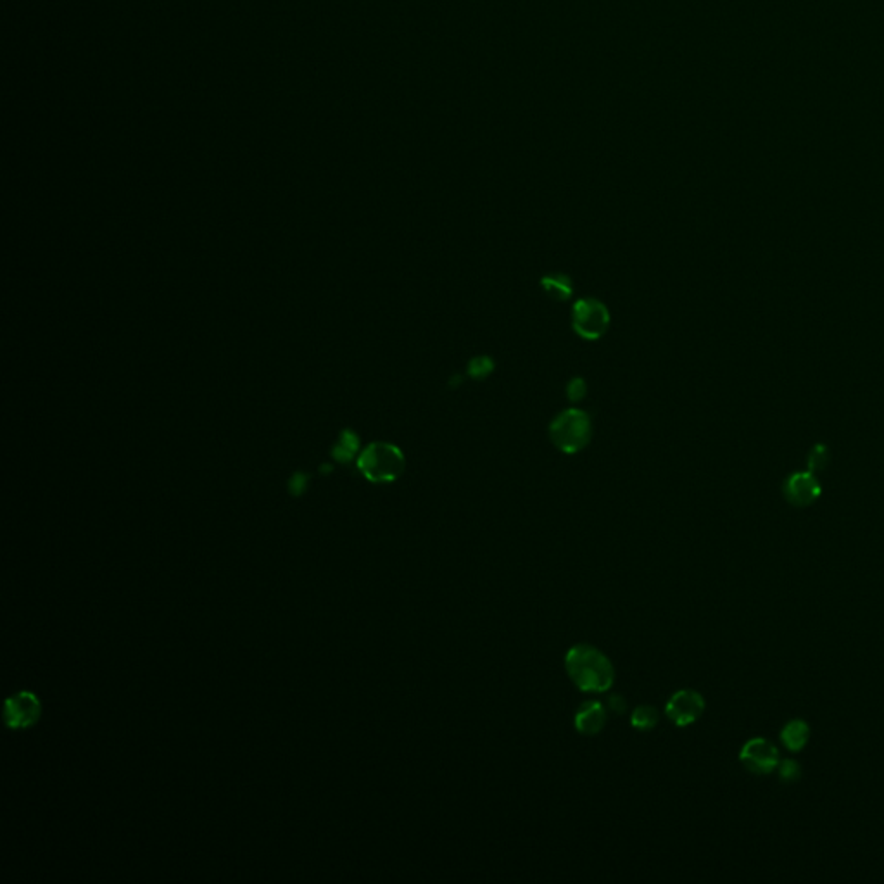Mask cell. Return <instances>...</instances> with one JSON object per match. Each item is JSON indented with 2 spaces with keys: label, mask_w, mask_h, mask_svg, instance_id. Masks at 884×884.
I'll list each match as a JSON object with an SVG mask.
<instances>
[{
  "label": "cell",
  "mask_w": 884,
  "mask_h": 884,
  "mask_svg": "<svg viewBox=\"0 0 884 884\" xmlns=\"http://www.w3.org/2000/svg\"><path fill=\"white\" fill-rule=\"evenodd\" d=\"M586 391H588V387H586L584 380L573 379L570 382L569 387H567V396H569L570 401L577 403V401H580L586 396Z\"/></svg>",
  "instance_id": "2e32d148"
},
{
  "label": "cell",
  "mask_w": 884,
  "mask_h": 884,
  "mask_svg": "<svg viewBox=\"0 0 884 884\" xmlns=\"http://www.w3.org/2000/svg\"><path fill=\"white\" fill-rule=\"evenodd\" d=\"M42 715V703L28 691L18 693L5 699L4 722L9 729H27L38 722Z\"/></svg>",
  "instance_id": "8992f818"
},
{
  "label": "cell",
  "mask_w": 884,
  "mask_h": 884,
  "mask_svg": "<svg viewBox=\"0 0 884 884\" xmlns=\"http://www.w3.org/2000/svg\"><path fill=\"white\" fill-rule=\"evenodd\" d=\"M565 667L572 683L584 693H604L615 683V668L608 657L591 644L570 648Z\"/></svg>",
  "instance_id": "6da1fadb"
},
{
  "label": "cell",
  "mask_w": 884,
  "mask_h": 884,
  "mask_svg": "<svg viewBox=\"0 0 884 884\" xmlns=\"http://www.w3.org/2000/svg\"><path fill=\"white\" fill-rule=\"evenodd\" d=\"M606 724V708L600 701L584 703L575 714V727L580 734L595 736Z\"/></svg>",
  "instance_id": "9c48e42d"
},
{
  "label": "cell",
  "mask_w": 884,
  "mask_h": 884,
  "mask_svg": "<svg viewBox=\"0 0 884 884\" xmlns=\"http://www.w3.org/2000/svg\"><path fill=\"white\" fill-rule=\"evenodd\" d=\"M572 325L586 341L601 339L610 327L608 308L598 299H579L572 310Z\"/></svg>",
  "instance_id": "277c9868"
},
{
  "label": "cell",
  "mask_w": 884,
  "mask_h": 884,
  "mask_svg": "<svg viewBox=\"0 0 884 884\" xmlns=\"http://www.w3.org/2000/svg\"><path fill=\"white\" fill-rule=\"evenodd\" d=\"M494 368V363L491 358L487 356H478V358H474L469 365V375L472 379H485Z\"/></svg>",
  "instance_id": "4fadbf2b"
},
{
  "label": "cell",
  "mask_w": 884,
  "mask_h": 884,
  "mask_svg": "<svg viewBox=\"0 0 884 884\" xmlns=\"http://www.w3.org/2000/svg\"><path fill=\"white\" fill-rule=\"evenodd\" d=\"M809 738H810V727L801 719L791 721L790 724H786L781 730V741L790 752H801L809 743Z\"/></svg>",
  "instance_id": "30bf717a"
},
{
  "label": "cell",
  "mask_w": 884,
  "mask_h": 884,
  "mask_svg": "<svg viewBox=\"0 0 884 884\" xmlns=\"http://www.w3.org/2000/svg\"><path fill=\"white\" fill-rule=\"evenodd\" d=\"M591 416L586 411L575 408L562 411L549 425L551 441L567 454L582 451L591 441Z\"/></svg>",
  "instance_id": "3957f363"
},
{
  "label": "cell",
  "mask_w": 884,
  "mask_h": 884,
  "mask_svg": "<svg viewBox=\"0 0 884 884\" xmlns=\"http://www.w3.org/2000/svg\"><path fill=\"white\" fill-rule=\"evenodd\" d=\"M705 712V699L698 691L681 690L667 701L665 714L679 727L691 726Z\"/></svg>",
  "instance_id": "52a82bcc"
},
{
  "label": "cell",
  "mask_w": 884,
  "mask_h": 884,
  "mask_svg": "<svg viewBox=\"0 0 884 884\" xmlns=\"http://www.w3.org/2000/svg\"><path fill=\"white\" fill-rule=\"evenodd\" d=\"M356 449H358V439H356L352 434H346V436L343 438L341 444L337 446V449H335V458H339V460H341V458H343V453H346V458H344V460H349V458L356 453Z\"/></svg>",
  "instance_id": "9a60e30c"
},
{
  "label": "cell",
  "mask_w": 884,
  "mask_h": 884,
  "mask_svg": "<svg viewBox=\"0 0 884 884\" xmlns=\"http://www.w3.org/2000/svg\"><path fill=\"white\" fill-rule=\"evenodd\" d=\"M631 722L639 730H650L659 724V710L650 705H641L632 712Z\"/></svg>",
  "instance_id": "7c38bea8"
},
{
  "label": "cell",
  "mask_w": 884,
  "mask_h": 884,
  "mask_svg": "<svg viewBox=\"0 0 884 884\" xmlns=\"http://www.w3.org/2000/svg\"><path fill=\"white\" fill-rule=\"evenodd\" d=\"M624 705H626V703H624L622 696L615 695L610 698V708H612L613 712H617V714H622V712L626 710V706H624Z\"/></svg>",
  "instance_id": "ac0fdd59"
},
{
  "label": "cell",
  "mask_w": 884,
  "mask_h": 884,
  "mask_svg": "<svg viewBox=\"0 0 884 884\" xmlns=\"http://www.w3.org/2000/svg\"><path fill=\"white\" fill-rule=\"evenodd\" d=\"M542 288L555 299H569L573 292V285L567 275H549L541 280Z\"/></svg>",
  "instance_id": "8fae6325"
},
{
  "label": "cell",
  "mask_w": 884,
  "mask_h": 884,
  "mask_svg": "<svg viewBox=\"0 0 884 884\" xmlns=\"http://www.w3.org/2000/svg\"><path fill=\"white\" fill-rule=\"evenodd\" d=\"M825 462H827V451H825V447L816 446V447L812 449V456H810V460H809L810 470H817V469H821V467L825 465Z\"/></svg>",
  "instance_id": "e0dca14e"
},
{
  "label": "cell",
  "mask_w": 884,
  "mask_h": 884,
  "mask_svg": "<svg viewBox=\"0 0 884 884\" xmlns=\"http://www.w3.org/2000/svg\"><path fill=\"white\" fill-rule=\"evenodd\" d=\"M739 760L752 774L767 776L779 767L781 757L774 743L765 738H754L741 748Z\"/></svg>",
  "instance_id": "5b68a950"
},
{
  "label": "cell",
  "mask_w": 884,
  "mask_h": 884,
  "mask_svg": "<svg viewBox=\"0 0 884 884\" xmlns=\"http://www.w3.org/2000/svg\"><path fill=\"white\" fill-rule=\"evenodd\" d=\"M779 777L785 783H793V781L800 779L801 777V767H800V763L796 760H793V758L779 762Z\"/></svg>",
  "instance_id": "5bb4252c"
},
{
  "label": "cell",
  "mask_w": 884,
  "mask_h": 884,
  "mask_svg": "<svg viewBox=\"0 0 884 884\" xmlns=\"http://www.w3.org/2000/svg\"><path fill=\"white\" fill-rule=\"evenodd\" d=\"M822 487L817 477L812 472L791 474L783 485V494L786 501L798 508H805L816 503L821 496Z\"/></svg>",
  "instance_id": "ba28073f"
},
{
  "label": "cell",
  "mask_w": 884,
  "mask_h": 884,
  "mask_svg": "<svg viewBox=\"0 0 884 884\" xmlns=\"http://www.w3.org/2000/svg\"><path fill=\"white\" fill-rule=\"evenodd\" d=\"M406 460L399 447L387 442L370 444L358 458V469L370 482H394L405 472Z\"/></svg>",
  "instance_id": "7a4b0ae2"
}]
</instances>
